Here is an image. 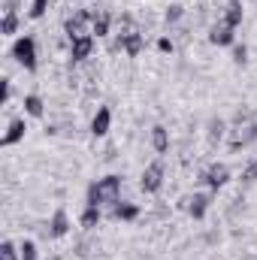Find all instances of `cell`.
<instances>
[{
	"instance_id": "cell-23",
	"label": "cell",
	"mask_w": 257,
	"mask_h": 260,
	"mask_svg": "<svg viewBox=\"0 0 257 260\" xmlns=\"http://www.w3.org/2000/svg\"><path fill=\"white\" fill-rule=\"evenodd\" d=\"M18 251H21V260H37V245H34L30 239H24Z\"/></svg>"
},
{
	"instance_id": "cell-6",
	"label": "cell",
	"mask_w": 257,
	"mask_h": 260,
	"mask_svg": "<svg viewBox=\"0 0 257 260\" xmlns=\"http://www.w3.org/2000/svg\"><path fill=\"white\" fill-rule=\"evenodd\" d=\"M197 182H203V185H209L212 191H218V188H224L227 182H230V170L224 167V164H212L209 170H203L200 173V179Z\"/></svg>"
},
{
	"instance_id": "cell-19",
	"label": "cell",
	"mask_w": 257,
	"mask_h": 260,
	"mask_svg": "<svg viewBox=\"0 0 257 260\" xmlns=\"http://www.w3.org/2000/svg\"><path fill=\"white\" fill-rule=\"evenodd\" d=\"M15 30H18V12L15 9H6L3 12V24H0V34L3 37H12Z\"/></svg>"
},
{
	"instance_id": "cell-26",
	"label": "cell",
	"mask_w": 257,
	"mask_h": 260,
	"mask_svg": "<svg viewBox=\"0 0 257 260\" xmlns=\"http://www.w3.org/2000/svg\"><path fill=\"white\" fill-rule=\"evenodd\" d=\"M254 179H257V160H251V164L242 170V182H245V185H251Z\"/></svg>"
},
{
	"instance_id": "cell-11",
	"label": "cell",
	"mask_w": 257,
	"mask_h": 260,
	"mask_svg": "<svg viewBox=\"0 0 257 260\" xmlns=\"http://www.w3.org/2000/svg\"><path fill=\"white\" fill-rule=\"evenodd\" d=\"M24 130H27V124H24V118H12L9 121V127H6V133L0 136V145H15V142H21L24 139Z\"/></svg>"
},
{
	"instance_id": "cell-21",
	"label": "cell",
	"mask_w": 257,
	"mask_h": 260,
	"mask_svg": "<svg viewBox=\"0 0 257 260\" xmlns=\"http://www.w3.org/2000/svg\"><path fill=\"white\" fill-rule=\"evenodd\" d=\"M224 136H227V124H224L221 118H212V121H209V142L215 145V142H221Z\"/></svg>"
},
{
	"instance_id": "cell-5",
	"label": "cell",
	"mask_w": 257,
	"mask_h": 260,
	"mask_svg": "<svg viewBox=\"0 0 257 260\" xmlns=\"http://www.w3.org/2000/svg\"><path fill=\"white\" fill-rule=\"evenodd\" d=\"M164 160H154V164H148L145 167V173H142V179H139V188L145 191V194H157L160 188H164Z\"/></svg>"
},
{
	"instance_id": "cell-8",
	"label": "cell",
	"mask_w": 257,
	"mask_h": 260,
	"mask_svg": "<svg viewBox=\"0 0 257 260\" xmlns=\"http://www.w3.org/2000/svg\"><path fill=\"white\" fill-rule=\"evenodd\" d=\"M233 27L230 24H224V21H218V24H212V30H209V43L212 46H233Z\"/></svg>"
},
{
	"instance_id": "cell-15",
	"label": "cell",
	"mask_w": 257,
	"mask_h": 260,
	"mask_svg": "<svg viewBox=\"0 0 257 260\" xmlns=\"http://www.w3.org/2000/svg\"><path fill=\"white\" fill-rule=\"evenodd\" d=\"M112 218L115 221H136L139 218V206L136 203H115L112 206Z\"/></svg>"
},
{
	"instance_id": "cell-2",
	"label": "cell",
	"mask_w": 257,
	"mask_h": 260,
	"mask_svg": "<svg viewBox=\"0 0 257 260\" xmlns=\"http://www.w3.org/2000/svg\"><path fill=\"white\" fill-rule=\"evenodd\" d=\"M121 194V176H106V179H97L88 185V203L85 206H115Z\"/></svg>"
},
{
	"instance_id": "cell-14",
	"label": "cell",
	"mask_w": 257,
	"mask_h": 260,
	"mask_svg": "<svg viewBox=\"0 0 257 260\" xmlns=\"http://www.w3.org/2000/svg\"><path fill=\"white\" fill-rule=\"evenodd\" d=\"M109 27H112V15L103 12V9H97V15H94V21H91V37H106Z\"/></svg>"
},
{
	"instance_id": "cell-7",
	"label": "cell",
	"mask_w": 257,
	"mask_h": 260,
	"mask_svg": "<svg viewBox=\"0 0 257 260\" xmlns=\"http://www.w3.org/2000/svg\"><path fill=\"white\" fill-rule=\"evenodd\" d=\"M179 206H182V209L191 215L194 221H203V218H206V212H209V206H212V194H194V197H185Z\"/></svg>"
},
{
	"instance_id": "cell-24",
	"label": "cell",
	"mask_w": 257,
	"mask_h": 260,
	"mask_svg": "<svg viewBox=\"0 0 257 260\" xmlns=\"http://www.w3.org/2000/svg\"><path fill=\"white\" fill-rule=\"evenodd\" d=\"M46 9H49V0H34L30 3V18H43Z\"/></svg>"
},
{
	"instance_id": "cell-20",
	"label": "cell",
	"mask_w": 257,
	"mask_h": 260,
	"mask_svg": "<svg viewBox=\"0 0 257 260\" xmlns=\"http://www.w3.org/2000/svg\"><path fill=\"white\" fill-rule=\"evenodd\" d=\"M121 43H124V52H127L130 58H136V55L142 52V46H145V40H142V34H130V37H124Z\"/></svg>"
},
{
	"instance_id": "cell-16",
	"label": "cell",
	"mask_w": 257,
	"mask_h": 260,
	"mask_svg": "<svg viewBox=\"0 0 257 260\" xmlns=\"http://www.w3.org/2000/svg\"><path fill=\"white\" fill-rule=\"evenodd\" d=\"M21 106H24V112H27L30 118H43V112H46V103H43V97H37V94H27Z\"/></svg>"
},
{
	"instance_id": "cell-28",
	"label": "cell",
	"mask_w": 257,
	"mask_h": 260,
	"mask_svg": "<svg viewBox=\"0 0 257 260\" xmlns=\"http://www.w3.org/2000/svg\"><path fill=\"white\" fill-rule=\"evenodd\" d=\"M157 49H160L164 55H167V52H173V40H170V37H160V40H157Z\"/></svg>"
},
{
	"instance_id": "cell-10",
	"label": "cell",
	"mask_w": 257,
	"mask_h": 260,
	"mask_svg": "<svg viewBox=\"0 0 257 260\" xmlns=\"http://www.w3.org/2000/svg\"><path fill=\"white\" fill-rule=\"evenodd\" d=\"M109 127H112V112H109V106H100L94 112V118H91V133L94 136H106Z\"/></svg>"
},
{
	"instance_id": "cell-1",
	"label": "cell",
	"mask_w": 257,
	"mask_h": 260,
	"mask_svg": "<svg viewBox=\"0 0 257 260\" xmlns=\"http://www.w3.org/2000/svg\"><path fill=\"white\" fill-rule=\"evenodd\" d=\"M254 139H257L254 115H251V112H236V121L227 130V145H230V151H239V148L251 145Z\"/></svg>"
},
{
	"instance_id": "cell-3",
	"label": "cell",
	"mask_w": 257,
	"mask_h": 260,
	"mask_svg": "<svg viewBox=\"0 0 257 260\" xmlns=\"http://www.w3.org/2000/svg\"><path fill=\"white\" fill-rule=\"evenodd\" d=\"M94 15H97V9H79V12H73L64 21L67 40L73 43V40H79V37H91V21H94Z\"/></svg>"
},
{
	"instance_id": "cell-25",
	"label": "cell",
	"mask_w": 257,
	"mask_h": 260,
	"mask_svg": "<svg viewBox=\"0 0 257 260\" xmlns=\"http://www.w3.org/2000/svg\"><path fill=\"white\" fill-rule=\"evenodd\" d=\"M0 260H18V254H15V245H12L9 239L0 245Z\"/></svg>"
},
{
	"instance_id": "cell-13",
	"label": "cell",
	"mask_w": 257,
	"mask_h": 260,
	"mask_svg": "<svg viewBox=\"0 0 257 260\" xmlns=\"http://www.w3.org/2000/svg\"><path fill=\"white\" fill-rule=\"evenodd\" d=\"M224 24H230L233 30L242 24V3L239 0H227V6H224V18H221Z\"/></svg>"
},
{
	"instance_id": "cell-18",
	"label": "cell",
	"mask_w": 257,
	"mask_h": 260,
	"mask_svg": "<svg viewBox=\"0 0 257 260\" xmlns=\"http://www.w3.org/2000/svg\"><path fill=\"white\" fill-rule=\"evenodd\" d=\"M100 206H85V212H82V218H79V224L85 227V230H94L97 224H100Z\"/></svg>"
},
{
	"instance_id": "cell-9",
	"label": "cell",
	"mask_w": 257,
	"mask_h": 260,
	"mask_svg": "<svg viewBox=\"0 0 257 260\" xmlns=\"http://www.w3.org/2000/svg\"><path fill=\"white\" fill-rule=\"evenodd\" d=\"M91 52H94V37H79V40L70 43V58L73 61H88Z\"/></svg>"
},
{
	"instance_id": "cell-27",
	"label": "cell",
	"mask_w": 257,
	"mask_h": 260,
	"mask_svg": "<svg viewBox=\"0 0 257 260\" xmlns=\"http://www.w3.org/2000/svg\"><path fill=\"white\" fill-rule=\"evenodd\" d=\"M233 61L236 64H245L248 61V49L245 46H233Z\"/></svg>"
},
{
	"instance_id": "cell-4",
	"label": "cell",
	"mask_w": 257,
	"mask_h": 260,
	"mask_svg": "<svg viewBox=\"0 0 257 260\" xmlns=\"http://www.w3.org/2000/svg\"><path fill=\"white\" fill-rule=\"evenodd\" d=\"M12 58L24 70H37V40L34 37H18L12 43Z\"/></svg>"
},
{
	"instance_id": "cell-22",
	"label": "cell",
	"mask_w": 257,
	"mask_h": 260,
	"mask_svg": "<svg viewBox=\"0 0 257 260\" xmlns=\"http://www.w3.org/2000/svg\"><path fill=\"white\" fill-rule=\"evenodd\" d=\"M182 15H185V6H182V3H170L164 18H167V24H179V21H182Z\"/></svg>"
},
{
	"instance_id": "cell-12",
	"label": "cell",
	"mask_w": 257,
	"mask_h": 260,
	"mask_svg": "<svg viewBox=\"0 0 257 260\" xmlns=\"http://www.w3.org/2000/svg\"><path fill=\"white\" fill-rule=\"evenodd\" d=\"M67 233H70V215H67V209H58V212L52 215V221H49V236L61 239Z\"/></svg>"
},
{
	"instance_id": "cell-17",
	"label": "cell",
	"mask_w": 257,
	"mask_h": 260,
	"mask_svg": "<svg viewBox=\"0 0 257 260\" xmlns=\"http://www.w3.org/2000/svg\"><path fill=\"white\" fill-rule=\"evenodd\" d=\"M151 145H154L157 154H167V151H170V133H167V127L151 130Z\"/></svg>"
}]
</instances>
